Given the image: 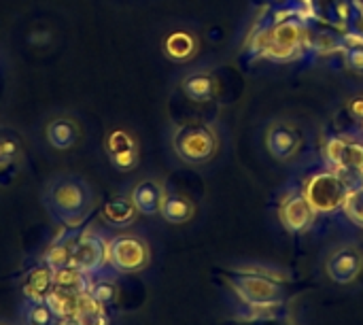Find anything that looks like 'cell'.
I'll return each instance as SVG.
<instances>
[{"label": "cell", "instance_id": "30bf717a", "mask_svg": "<svg viewBox=\"0 0 363 325\" xmlns=\"http://www.w3.org/2000/svg\"><path fill=\"white\" fill-rule=\"evenodd\" d=\"M302 147V134L296 123L287 119H277L266 130V149L279 162H289L298 155Z\"/></svg>", "mask_w": 363, "mask_h": 325}, {"label": "cell", "instance_id": "5b68a950", "mask_svg": "<svg viewBox=\"0 0 363 325\" xmlns=\"http://www.w3.org/2000/svg\"><path fill=\"white\" fill-rule=\"evenodd\" d=\"M172 149L185 164H206L219 151V134L208 123H181L172 132Z\"/></svg>", "mask_w": 363, "mask_h": 325}, {"label": "cell", "instance_id": "7c38bea8", "mask_svg": "<svg viewBox=\"0 0 363 325\" xmlns=\"http://www.w3.org/2000/svg\"><path fill=\"white\" fill-rule=\"evenodd\" d=\"M104 264H108V241L100 238L94 232L79 236L72 266H77L85 275H91V272H98Z\"/></svg>", "mask_w": 363, "mask_h": 325}, {"label": "cell", "instance_id": "5bb4252c", "mask_svg": "<svg viewBox=\"0 0 363 325\" xmlns=\"http://www.w3.org/2000/svg\"><path fill=\"white\" fill-rule=\"evenodd\" d=\"M47 143L57 149V151H68L72 149L79 138H81V128L72 117H55L47 123L45 128Z\"/></svg>", "mask_w": 363, "mask_h": 325}, {"label": "cell", "instance_id": "e0dca14e", "mask_svg": "<svg viewBox=\"0 0 363 325\" xmlns=\"http://www.w3.org/2000/svg\"><path fill=\"white\" fill-rule=\"evenodd\" d=\"M81 302H83V298H79L77 292L64 290V287H57V285H53L51 292L45 298V304L51 309L53 317H60L62 321L79 317L81 315Z\"/></svg>", "mask_w": 363, "mask_h": 325}, {"label": "cell", "instance_id": "603a6c76", "mask_svg": "<svg viewBox=\"0 0 363 325\" xmlns=\"http://www.w3.org/2000/svg\"><path fill=\"white\" fill-rule=\"evenodd\" d=\"M85 272L79 270L77 266H66V268H60V270H53V285L57 287H64V290H72V292H79L85 287Z\"/></svg>", "mask_w": 363, "mask_h": 325}, {"label": "cell", "instance_id": "277c9868", "mask_svg": "<svg viewBox=\"0 0 363 325\" xmlns=\"http://www.w3.org/2000/svg\"><path fill=\"white\" fill-rule=\"evenodd\" d=\"M47 202L62 221L79 224L89 213L94 194L85 181L77 177H60L49 185Z\"/></svg>", "mask_w": 363, "mask_h": 325}, {"label": "cell", "instance_id": "8992f818", "mask_svg": "<svg viewBox=\"0 0 363 325\" xmlns=\"http://www.w3.org/2000/svg\"><path fill=\"white\" fill-rule=\"evenodd\" d=\"M323 158L328 168L340 172L342 177L362 179L363 175V141L351 134L332 136L323 147Z\"/></svg>", "mask_w": 363, "mask_h": 325}, {"label": "cell", "instance_id": "3957f363", "mask_svg": "<svg viewBox=\"0 0 363 325\" xmlns=\"http://www.w3.org/2000/svg\"><path fill=\"white\" fill-rule=\"evenodd\" d=\"M353 183L340 172L325 168L311 175L302 187L308 204L317 215H336L342 211Z\"/></svg>", "mask_w": 363, "mask_h": 325}, {"label": "cell", "instance_id": "44dd1931", "mask_svg": "<svg viewBox=\"0 0 363 325\" xmlns=\"http://www.w3.org/2000/svg\"><path fill=\"white\" fill-rule=\"evenodd\" d=\"M342 57L345 66L351 72L363 75V34L359 32H345V43H342Z\"/></svg>", "mask_w": 363, "mask_h": 325}, {"label": "cell", "instance_id": "f546056e", "mask_svg": "<svg viewBox=\"0 0 363 325\" xmlns=\"http://www.w3.org/2000/svg\"><path fill=\"white\" fill-rule=\"evenodd\" d=\"M300 2H304V4H306V9H308V0H300ZM308 11H311V9H308ZM311 13H313V11H311ZM313 15H315V13H313Z\"/></svg>", "mask_w": 363, "mask_h": 325}, {"label": "cell", "instance_id": "8fae6325", "mask_svg": "<svg viewBox=\"0 0 363 325\" xmlns=\"http://www.w3.org/2000/svg\"><path fill=\"white\" fill-rule=\"evenodd\" d=\"M104 149L117 170H132L138 166V141L125 128H113L104 138Z\"/></svg>", "mask_w": 363, "mask_h": 325}, {"label": "cell", "instance_id": "9a60e30c", "mask_svg": "<svg viewBox=\"0 0 363 325\" xmlns=\"http://www.w3.org/2000/svg\"><path fill=\"white\" fill-rule=\"evenodd\" d=\"M162 49H164V55L172 62H189L198 51V38L189 30L179 28L166 34Z\"/></svg>", "mask_w": 363, "mask_h": 325}, {"label": "cell", "instance_id": "d4e9b609", "mask_svg": "<svg viewBox=\"0 0 363 325\" xmlns=\"http://www.w3.org/2000/svg\"><path fill=\"white\" fill-rule=\"evenodd\" d=\"M115 296H117V285L111 279H98L89 287V298H94L100 304L115 300Z\"/></svg>", "mask_w": 363, "mask_h": 325}, {"label": "cell", "instance_id": "83f0119b", "mask_svg": "<svg viewBox=\"0 0 363 325\" xmlns=\"http://www.w3.org/2000/svg\"><path fill=\"white\" fill-rule=\"evenodd\" d=\"M349 113H351L355 119L363 121V96H355V98L349 100Z\"/></svg>", "mask_w": 363, "mask_h": 325}, {"label": "cell", "instance_id": "f1b7e54d", "mask_svg": "<svg viewBox=\"0 0 363 325\" xmlns=\"http://www.w3.org/2000/svg\"><path fill=\"white\" fill-rule=\"evenodd\" d=\"M359 21H362V30H363V4L359 6Z\"/></svg>", "mask_w": 363, "mask_h": 325}, {"label": "cell", "instance_id": "4316f807", "mask_svg": "<svg viewBox=\"0 0 363 325\" xmlns=\"http://www.w3.org/2000/svg\"><path fill=\"white\" fill-rule=\"evenodd\" d=\"M19 158V143L0 134V166L13 164Z\"/></svg>", "mask_w": 363, "mask_h": 325}, {"label": "cell", "instance_id": "cb8c5ba5", "mask_svg": "<svg viewBox=\"0 0 363 325\" xmlns=\"http://www.w3.org/2000/svg\"><path fill=\"white\" fill-rule=\"evenodd\" d=\"M342 213L355 224L363 228V183L362 185H353L349 196H347V202L342 206Z\"/></svg>", "mask_w": 363, "mask_h": 325}, {"label": "cell", "instance_id": "484cf974", "mask_svg": "<svg viewBox=\"0 0 363 325\" xmlns=\"http://www.w3.org/2000/svg\"><path fill=\"white\" fill-rule=\"evenodd\" d=\"M53 321V313L45 302H32L30 311H28V324L30 325H51Z\"/></svg>", "mask_w": 363, "mask_h": 325}, {"label": "cell", "instance_id": "4fadbf2b", "mask_svg": "<svg viewBox=\"0 0 363 325\" xmlns=\"http://www.w3.org/2000/svg\"><path fill=\"white\" fill-rule=\"evenodd\" d=\"M164 194H166V187L160 181L143 179L134 185V189L130 192V198L140 215H157Z\"/></svg>", "mask_w": 363, "mask_h": 325}, {"label": "cell", "instance_id": "1f68e13d", "mask_svg": "<svg viewBox=\"0 0 363 325\" xmlns=\"http://www.w3.org/2000/svg\"><path fill=\"white\" fill-rule=\"evenodd\" d=\"M362 130H363V121H362Z\"/></svg>", "mask_w": 363, "mask_h": 325}, {"label": "cell", "instance_id": "52a82bcc", "mask_svg": "<svg viewBox=\"0 0 363 325\" xmlns=\"http://www.w3.org/2000/svg\"><path fill=\"white\" fill-rule=\"evenodd\" d=\"M151 262V249L136 234H117L108 241V264L113 270L132 275L140 272Z\"/></svg>", "mask_w": 363, "mask_h": 325}, {"label": "cell", "instance_id": "7a4b0ae2", "mask_svg": "<svg viewBox=\"0 0 363 325\" xmlns=\"http://www.w3.org/2000/svg\"><path fill=\"white\" fill-rule=\"evenodd\" d=\"M225 283L247 313L253 317H266V313H279L285 304V287L281 279L259 268H234L225 272Z\"/></svg>", "mask_w": 363, "mask_h": 325}, {"label": "cell", "instance_id": "4dcf8cb0", "mask_svg": "<svg viewBox=\"0 0 363 325\" xmlns=\"http://www.w3.org/2000/svg\"><path fill=\"white\" fill-rule=\"evenodd\" d=\"M362 183H363V175H362Z\"/></svg>", "mask_w": 363, "mask_h": 325}, {"label": "cell", "instance_id": "7402d4cb", "mask_svg": "<svg viewBox=\"0 0 363 325\" xmlns=\"http://www.w3.org/2000/svg\"><path fill=\"white\" fill-rule=\"evenodd\" d=\"M53 287V270L49 266H43V268H36L28 283H26V294L34 300V302H45L47 294L51 292Z\"/></svg>", "mask_w": 363, "mask_h": 325}, {"label": "cell", "instance_id": "ba28073f", "mask_svg": "<svg viewBox=\"0 0 363 325\" xmlns=\"http://www.w3.org/2000/svg\"><path fill=\"white\" fill-rule=\"evenodd\" d=\"M315 211L302 189H287L279 200V221L289 234H304L313 228Z\"/></svg>", "mask_w": 363, "mask_h": 325}, {"label": "cell", "instance_id": "ffe728a7", "mask_svg": "<svg viewBox=\"0 0 363 325\" xmlns=\"http://www.w3.org/2000/svg\"><path fill=\"white\" fill-rule=\"evenodd\" d=\"M74 247H77V238L74 236H66V238L55 241L47 249V253H45V266H49L51 270H60V268L72 266Z\"/></svg>", "mask_w": 363, "mask_h": 325}, {"label": "cell", "instance_id": "6da1fadb", "mask_svg": "<svg viewBox=\"0 0 363 325\" xmlns=\"http://www.w3.org/2000/svg\"><path fill=\"white\" fill-rule=\"evenodd\" d=\"M315 17L311 11H285L279 13L270 23L262 26L251 38V49L274 62H289L302 55L308 45V19Z\"/></svg>", "mask_w": 363, "mask_h": 325}, {"label": "cell", "instance_id": "9c48e42d", "mask_svg": "<svg viewBox=\"0 0 363 325\" xmlns=\"http://www.w3.org/2000/svg\"><path fill=\"white\" fill-rule=\"evenodd\" d=\"M363 272V253L355 245L336 247L325 262V275L336 285H351Z\"/></svg>", "mask_w": 363, "mask_h": 325}, {"label": "cell", "instance_id": "2e32d148", "mask_svg": "<svg viewBox=\"0 0 363 325\" xmlns=\"http://www.w3.org/2000/svg\"><path fill=\"white\" fill-rule=\"evenodd\" d=\"M181 89L191 102H208L217 94V79L208 70H194L183 77Z\"/></svg>", "mask_w": 363, "mask_h": 325}, {"label": "cell", "instance_id": "d6986e66", "mask_svg": "<svg viewBox=\"0 0 363 325\" xmlns=\"http://www.w3.org/2000/svg\"><path fill=\"white\" fill-rule=\"evenodd\" d=\"M100 215L106 224L117 226V228H125V226L134 224L138 209L134 206L130 196H113L104 202Z\"/></svg>", "mask_w": 363, "mask_h": 325}, {"label": "cell", "instance_id": "ac0fdd59", "mask_svg": "<svg viewBox=\"0 0 363 325\" xmlns=\"http://www.w3.org/2000/svg\"><path fill=\"white\" fill-rule=\"evenodd\" d=\"M160 215L168 224L181 226V224H187L189 219H194L196 204L187 196H183L179 192H166L164 200H162V206H160Z\"/></svg>", "mask_w": 363, "mask_h": 325}]
</instances>
